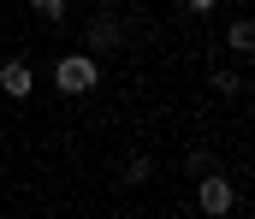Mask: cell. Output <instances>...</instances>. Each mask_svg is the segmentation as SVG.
Wrapping results in <instances>:
<instances>
[{
  "instance_id": "obj_1",
  "label": "cell",
  "mask_w": 255,
  "mask_h": 219,
  "mask_svg": "<svg viewBox=\"0 0 255 219\" xmlns=\"http://www.w3.org/2000/svg\"><path fill=\"white\" fill-rule=\"evenodd\" d=\"M54 89H60V95H95V89H101V66H95V54H89V48L60 54V60H54Z\"/></svg>"
},
{
  "instance_id": "obj_2",
  "label": "cell",
  "mask_w": 255,
  "mask_h": 219,
  "mask_svg": "<svg viewBox=\"0 0 255 219\" xmlns=\"http://www.w3.org/2000/svg\"><path fill=\"white\" fill-rule=\"evenodd\" d=\"M83 48H89V54H119V48H125V18H119V6H95V18L83 24Z\"/></svg>"
},
{
  "instance_id": "obj_3",
  "label": "cell",
  "mask_w": 255,
  "mask_h": 219,
  "mask_svg": "<svg viewBox=\"0 0 255 219\" xmlns=\"http://www.w3.org/2000/svg\"><path fill=\"white\" fill-rule=\"evenodd\" d=\"M196 208H202V214H208V219H226V214H232V208H238V190H232V178H226L220 166L196 178Z\"/></svg>"
},
{
  "instance_id": "obj_4",
  "label": "cell",
  "mask_w": 255,
  "mask_h": 219,
  "mask_svg": "<svg viewBox=\"0 0 255 219\" xmlns=\"http://www.w3.org/2000/svg\"><path fill=\"white\" fill-rule=\"evenodd\" d=\"M30 89H36V66L30 60H0V95L6 101H30Z\"/></svg>"
},
{
  "instance_id": "obj_5",
  "label": "cell",
  "mask_w": 255,
  "mask_h": 219,
  "mask_svg": "<svg viewBox=\"0 0 255 219\" xmlns=\"http://www.w3.org/2000/svg\"><path fill=\"white\" fill-rule=\"evenodd\" d=\"M226 48H232L238 60H250V54H255V24H250V18H232V30H226Z\"/></svg>"
},
{
  "instance_id": "obj_6",
  "label": "cell",
  "mask_w": 255,
  "mask_h": 219,
  "mask_svg": "<svg viewBox=\"0 0 255 219\" xmlns=\"http://www.w3.org/2000/svg\"><path fill=\"white\" fill-rule=\"evenodd\" d=\"M154 178V160L148 154H130V166H125V184H148Z\"/></svg>"
},
{
  "instance_id": "obj_7",
  "label": "cell",
  "mask_w": 255,
  "mask_h": 219,
  "mask_svg": "<svg viewBox=\"0 0 255 219\" xmlns=\"http://www.w3.org/2000/svg\"><path fill=\"white\" fill-rule=\"evenodd\" d=\"M238 89H244V77H238V72H214V95H226V101H232Z\"/></svg>"
},
{
  "instance_id": "obj_8",
  "label": "cell",
  "mask_w": 255,
  "mask_h": 219,
  "mask_svg": "<svg viewBox=\"0 0 255 219\" xmlns=\"http://www.w3.org/2000/svg\"><path fill=\"white\" fill-rule=\"evenodd\" d=\"M30 6H36L42 18H65V6H71V0H30Z\"/></svg>"
},
{
  "instance_id": "obj_9",
  "label": "cell",
  "mask_w": 255,
  "mask_h": 219,
  "mask_svg": "<svg viewBox=\"0 0 255 219\" xmlns=\"http://www.w3.org/2000/svg\"><path fill=\"white\" fill-rule=\"evenodd\" d=\"M214 6H220V0H184V12H196V18H208Z\"/></svg>"
},
{
  "instance_id": "obj_10",
  "label": "cell",
  "mask_w": 255,
  "mask_h": 219,
  "mask_svg": "<svg viewBox=\"0 0 255 219\" xmlns=\"http://www.w3.org/2000/svg\"><path fill=\"white\" fill-rule=\"evenodd\" d=\"M95 6H125V0H95Z\"/></svg>"
}]
</instances>
